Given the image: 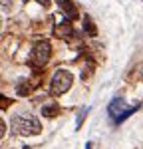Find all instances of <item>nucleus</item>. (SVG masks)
I'll return each mask as SVG.
<instances>
[{
  "label": "nucleus",
  "instance_id": "5",
  "mask_svg": "<svg viewBox=\"0 0 143 149\" xmlns=\"http://www.w3.org/2000/svg\"><path fill=\"white\" fill-rule=\"evenodd\" d=\"M58 6L62 8L64 16H66V20L74 22V20H78V18H80V12H78L76 4H74L72 0H58Z\"/></svg>",
  "mask_w": 143,
  "mask_h": 149
},
{
  "label": "nucleus",
  "instance_id": "12",
  "mask_svg": "<svg viewBox=\"0 0 143 149\" xmlns=\"http://www.w3.org/2000/svg\"><path fill=\"white\" fill-rule=\"evenodd\" d=\"M85 149H92V143H90V141L85 143Z\"/></svg>",
  "mask_w": 143,
  "mask_h": 149
},
{
  "label": "nucleus",
  "instance_id": "3",
  "mask_svg": "<svg viewBox=\"0 0 143 149\" xmlns=\"http://www.w3.org/2000/svg\"><path fill=\"white\" fill-rule=\"evenodd\" d=\"M74 84V76H72L68 70H58L54 76H52V81H50V92L52 95H64Z\"/></svg>",
  "mask_w": 143,
  "mask_h": 149
},
{
  "label": "nucleus",
  "instance_id": "8",
  "mask_svg": "<svg viewBox=\"0 0 143 149\" xmlns=\"http://www.w3.org/2000/svg\"><path fill=\"white\" fill-rule=\"evenodd\" d=\"M58 113H60L58 103H50V105L42 107V115H46V117H54V115H58Z\"/></svg>",
  "mask_w": 143,
  "mask_h": 149
},
{
  "label": "nucleus",
  "instance_id": "14",
  "mask_svg": "<svg viewBox=\"0 0 143 149\" xmlns=\"http://www.w3.org/2000/svg\"><path fill=\"white\" fill-rule=\"evenodd\" d=\"M141 76H143V68H141Z\"/></svg>",
  "mask_w": 143,
  "mask_h": 149
},
{
  "label": "nucleus",
  "instance_id": "9",
  "mask_svg": "<svg viewBox=\"0 0 143 149\" xmlns=\"http://www.w3.org/2000/svg\"><path fill=\"white\" fill-rule=\"evenodd\" d=\"M90 111H92V107H82V109H80V113H78V117H76V131H78V129H82L83 119L87 117Z\"/></svg>",
  "mask_w": 143,
  "mask_h": 149
},
{
  "label": "nucleus",
  "instance_id": "6",
  "mask_svg": "<svg viewBox=\"0 0 143 149\" xmlns=\"http://www.w3.org/2000/svg\"><path fill=\"white\" fill-rule=\"evenodd\" d=\"M56 36H60V38H74L76 36V30L72 28L70 20H66L64 24H60L58 28H56Z\"/></svg>",
  "mask_w": 143,
  "mask_h": 149
},
{
  "label": "nucleus",
  "instance_id": "13",
  "mask_svg": "<svg viewBox=\"0 0 143 149\" xmlns=\"http://www.w3.org/2000/svg\"><path fill=\"white\" fill-rule=\"evenodd\" d=\"M22 149H32V147H30V145H24V147Z\"/></svg>",
  "mask_w": 143,
  "mask_h": 149
},
{
  "label": "nucleus",
  "instance_id": "1",
  "mask_svg": "<svg viewBox=\"0 0 143 149\" xmlns=\"http://www.w3.org/2000/svg\"><path fill=\"white\" fill-rule=\"evenodd\" d=\"M10 127L16 135L22 137H30V135H38L42 131V123L40 119L30 113H16L10 117Z\"/></svg>",
  "mask_w": 143,
  "mask_h": 149
},
{
  "label": "nucleus",
  "instance_id": "7",
  "mask_svg": "<svg viewBox=\"0 0 143 149\" xmlns=\"http://www.w3.org/2000/svg\"><path fill=\"white\" fill-rule=\"evenodd\" d=\"M83 32L87 36H97V28H95L94 20L90 16H83Z\"/></svg>",
  "mask_w": 143,
  "mask_h": 149
},
{
  "label": "nucleus",
  "instance_id": "2",
  "mask_svg": "<svg viewBox=\"0 0 143 149\" xmlns=\"http://www.w3.org/2000/svg\"><path fill=\"white\" fill-rule=\"evenodd\" d=\"M137 107H139V103H135V105H131V107H125V102H123L121 97H115L113 102L107 105V113H109V117H111L115 123H123L133 111H137Z\"/></svg>",
  "mask_w": 143,
  "mask_h": 149
},
{
  "label": "nucleus",
  "instance_id": "4",
  "mask_svg": "<svg viewBox=\"0 0 143 149\" xmlns=\"http://www.w3.org/2000/svg\"><path fill=\"white\" fill-rule=\"evenodd\" d=\"M50 58H52V46L48 44L46 40L36 42L32 52H30V64L34 68H44L48 62H50Z\"/></svg>",
  "mask_w": 143,
  "mask_h": 149
},
{
  "label": "nucleus",
  "instance_id": "11",
  "mask_svg": "<svg viewBox=\"0 0 143 149\" xmlns=\"http://www.w3.org/2000/svg\"><path fill=\"white\" fill-rule=\"evenodd\" d=\"M36 2H40L44 8H50V0H36Z\"/></svg>",
  "mask_w": 143,
  "mask_h": 149
},
{
  "label": "nucleus",
  "instance_id": "10",
  "mask_svg": "<svg viewBox=\"0 0 143 149\" xmlns=\"http://www.w3.org/2000/svg\"><path fill=\"white\" fill-rule=\"evenodd\" d=\"M16 93H18V95H28V93H30V86L26 84V80L18 81V86H16Z\"/></svg>",
  "mask_w": 143,
  "mask_h": 149
}]
</instances>
